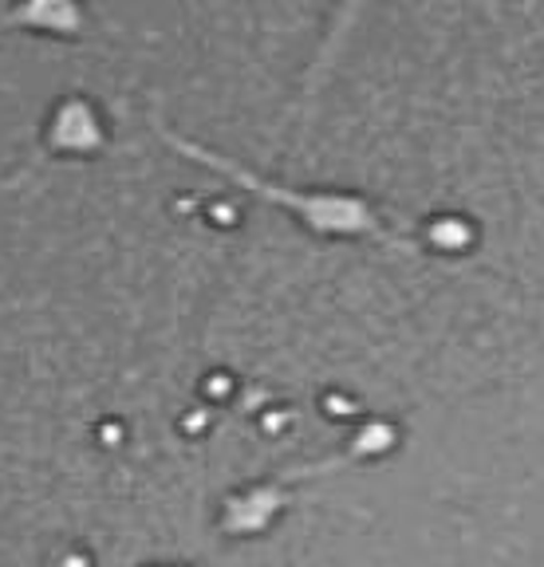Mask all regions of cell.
<instances>
[{
  "instance_id": "1",
  "label": "cell",
  "mask_w": 544,
  "mask_h": 567,
  "mask_svg": "<svg viewBox=\"0 0 544 567\" xmlns=\"http://www.w3.org/2000/svg\"><path fill=\"white\" fill-rule=\"evenodd\" d=\"M0 28H20V32H52V35H80L83 9L80 0H17Z\"/></svg>"
}]
</instances>
